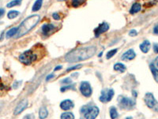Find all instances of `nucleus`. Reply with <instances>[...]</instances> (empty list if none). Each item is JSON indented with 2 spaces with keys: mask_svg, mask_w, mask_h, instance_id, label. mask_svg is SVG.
<instances>
[{
  "mask_svg": "<svg viewBox=\"0 0 158 119\" xmlns=\"http://www.w3.org/2000/svg\"><path fill=\"white\" fill-rule=\"evenodd\" d=\"M117 51H118V49H117V48H115V49H112V50L108 51V53L106 54V58L107 59L112 58V57L113 56H114V55L116 53Z\"/></svg>",
  "mask_w": 158,
  "mask_h": 119,
  "instance_id": "obj_25",
  "label": "nucleus"
},
{
  "mask_svg": "<svg viewBox=\"0 0 158 119\" xmlns=\"http://www.w3.org/2000/svg\"><path fill=\"white\" fill-rule=\"evenodd\" d=\"M62 84H66V85H71L72 84V80L71 78H66V79H62L60 82Z\"/></svg>",
  "mask_w": 158,
  "mask_h": 119,
  "instance_id": "obj_27",
  "label": "nucleus"
},
{
  "mask_svg": "<svg viewBox=\"0 0 158 119\" xmlns=\"http://www.w3.org/2000/svg\"><path fill=\"white\" fill-rule=\"evenodd\" d=\"M17 30H18V27L11 28V29H9L8 31L6 32V38L8 39V38H12V37H14V35H17Z\"/></svg>",
  "mask_w": 158,
  "mask_h": 119,
  "instance_id": "obj_17",
  "label": "nucleus"
},
{
  "mask_svg": "<svg viewBox=\"0 0 158 119\" xmlns=\"http://www.w3.org/2000/svg\"><path fill=\"white\" fill-rule=\"evenodd\" d=\"M150 70H151V72H152L153 75V78L154 79H155V81H156V83H158V71L155 68V67H154L153 64H151L150 65Z\"/></svg>",
  "mask_w": 158,
  "mask_h": 119,
  "instance_id": "obj_20",
  "label": "nucleus"
},
{
  "mask_svg": "<svg viewBox=\"0 0 158 119\" xmlns=\"http://www.w3.org/2000/svg\"><path fill=\"white\" fill-rule=\"evenodd\" d=\"M19 14L20 13L17 11H11L7 14V17H8L9 19H14L15 18H17L19 15Z\"/></svg>",
  "mask_w": 158,
  "mask_h": 119,
  "instance_id": "obj_23",
  "label": "nucleus"
},
{
  "mask_svg": "<svg viewBox=\"0 0 158 119\" xmlns=\"http://www.w3.org/2000/svg\"><path fill=\"white\" fill-rule=\"evenodd\" d=\"M4 13H5V10H4V9L0 8V18L2 17V16H3V15H4Z\"/></svg>",
  "mask_w": 158,
  "mask_h": 119,
  "instance_id": "obj_37",
  "label": "nucleus"
},
{
  "mask_svg": "<svg viewBox=\"0 0 158 119\" xmlns=\"http://www.w3.org/2000/svg\"><path fill=\"white\" fill-rule=\"evenodd\" d=\"M36 58H37V56L36 53H34L32 50H28L20 55L19 61L24 64L29 65L31 64L33 62H34L36 60Z\"/></svg>",
  "mask_w": 158,
  "mask_h": 119,
  "instance_id": "obj_4",
  "label": "nucleus"
},
{
  "mask_svg": "<svg viewBox=\"0 0 158 119\" xmlns=\"http://www.w3.org/2000/svg\"><path fill=\"white\" fill-rule=\"evenodd\" d=\"M79 90L81 91V94L85 97H90L92 95V93H93V90H92L91 85L89 82L83 81L81 82V84H80V87H79Z\"/></svg>",
  "mask_w": 158,
  "mask_h": 119,
  "instance_id": "obj_8",
  "label": "nucleus"
},
{
  "mask_svg": "<svg viewBox=\"0 0 158 119\" xmlns=\"http://www.w3.org/2000/svg\"><path fill=\"white\" fill-rule=\"evenodd\" d=\"M141 6L139 2H134V3L132 5V6H131V10H130V14H131V15H134V14H136V13L139 12V11H141Z\"/></svg>",
  "mask_w": 158,
  "mask_h": 119,
  "instance_id": "obj_15",
  "label": "nucleus"
},
{
  "mask_svg": "<svg viewBox=\"0 0 158 119\" xmlns=\"http://www.w3.org/2000/svg\"><path fill=\"white\" fill-rule=\"evenodd\" d=\"M48 116V111L44 107H41L39 111V117L40 119H45Z\"/></svg>",
  "mask_w": 158,
  "mask_h": 119,
  "instance_id": "obj_18",
  "label": "nucleus"
},
{
  "mask_svg": "<svg viewBox=\"0 0 158 119\" xmlns=\"http://www.w3.org/2000/svg\"><path fill=\"white\" fill-rule=\"evenodd\" d=\"M125 119H133V117H126Z\"/></svg>",
  "mask_w": 158,
  "mask_h": 119,
  "instance_id": "obj_41",
  "label": "nucleus"
},
{
  "mask_svg": "<svg viewBox=\"0 0 158 119\" xmlns=\"http://www.w3.org/2000/svg\"><path fill=\"white\" fill-rule=\"evenodd\" d=\"M2 107V103H1V102H0V111H1Z\"/></svg>",
  "mask_w": 158,
  "mask_h": 119,
  "instance_id": "obj_40",
  "label": "nucleus"
},
{
  "mask_svg": "<svg viewBox=\"0 0 158 119\" xmlns=\"http://www.w3.org/2000/svg\"><path fill=\"white\" fill-rule=\"evenodd\" d=\"M23 119H35V117L33 114H30L25 115V117H23Z\"/></svg>",
  "mask_w": 158,
  "mask_h": 119,
  "instance_id": "obj_30",
  "label": "nucleus"
},
{
  "mask_svg": "<svg viewBox=\"0 0 158 119\" xmlns=\"http://www.w3.org/2000/svg\"><path fill=\"white\" fill-rule=\"evenodd\" d=\"M129 35L131 37H135L137 35V32L136 31L135 29H131V31L129 32Z\"/></svg>",
  "mask_w": 158,
  "mask_h": 119,
  "instance_id": "obj_29",
  "label": "nucleus"
},
{
  "mask_svg": "<svg viewBox=\"0 0 158 119\" xmlns=\"http://www.w3.org/2000/svg\"><path fill=\"white\" fill-rule=\"evenodd\" d=\"M145 102L149 108L152 109L153 111H156V112H158V102L156 100V98H154V95L152 93L150 92L146 93L145 95Z\"/></svg>",
  "mask_w": 158,
  "mask_h": 119,
  "instance_id": "obj_6",
  "label": "nucleus"
},
{
  "mask_svg": "<svg viewBox=\"0 0 158 119\" xmlns=\"http://www.w3.org/2000/svg\"><path fill=\"white\" fill-rule=\"evenodd\" d=\"M153 33L155 34H158V24H156L153 28Z\"/></svg>",
  "mask_w": 158,
  "mask_h": 119,
  "instance_id": "obj_35",
  "label": "nucleus"
},
{
  "mask_svg": "<svg viewBox=\"0 0 158 119\" xmlns=\"http://www.w3.org/2000/svg\"><path fill=\"white\" fill-rule=\"evenodd\" d=\"M109 114H110V117L112 119H116L118 117V114L117 112V110L115 107H112L109 111Z\"/></svg>",
  "mask_w": 158,
  "mask_h": 119,
  "instance_id": "obj_19",
  "label": "nucleus"
},
{
  "mask_svg": "<svg viewBox=\"0 0 158 119\" xmlns=\"http://www.w3.org/2000/svg\"><path fill=\"white\" fill-rule=\"evenodd\" d=\"M21 3V0H14V1H11V2H10L9 3H7L6 6H7L8 8H11V7H13V6L20 5Z\"/></svg>",
  "mask_w": 158,
  "mask_h": 119,
  "instance_id": "obj_24",
  "label": "nucleus"
},
{
  "mask_svg": "<svg viewBox=\"0 0 158 119\" xmlns=\"http://www.w3.org/2000/svg\"><path fill=\"white\" fill-rule=\"evenodd\" d=\"M81 3H82V2H79V1H74V2H72V6H73L74 7H77V6H78L79 5H81Z\"/></svg>",
  "mask_w": 158,
  "mask_h": 119,
  "instance_id": "obj_31",
  "label": "nucleus"
},
{
  "mask_svg": "<svg viewBox=\"0 0 158 119\" xmlns=\"http://www.w3.org/2000/svg\"><path fill=\"white\" fill-rule=\"evenodd\" d=\"M62 68V66L61 65H59V66H57L56 68H55L54 71H58V70H59V69Z\"/></svg>",
  "mask_w": 158,
  "mask_h": 119,
  "instance_id": "obj_38",
  "label": "nucleus"
},
{
  "mask_svg": "<svg viewBox=\"0 0 158 119\" xmlns=\"http://www.w3.org/2000/svg\"><path fill=\"white\" fill-rule=\"evenodd\" d=\"M126 69H127L126 66L123 64H122V63H117V64H115L114 65V70L119 71L121 73H123L126 71Z\"/></svg>",
  "mask_w": 158,
  "mask_h": 119,
  "instance_id": "obj_16",
  "label": "nucleus"
},
{
  "mask_svg": "<svg viewBox=\"0 0 158 119\" xmlns=\"http://www.w3.org/2000/svg\"><path fill=\"white\" fill-rule=\"evenodd\" d=\"M28 106V100L27 99H25V100H22L21 102H19L18 105H17V107H15L14 109V115H17L19 114H21L22 111H24L26 109Z\"/></svg>",
  "mask_w": 158,
  "mask_h": 119,
  "instance_id": "obj_11",
  "label": "nucleus"
},
{
  "mask_svg": "<svg viewBox=\"0 0 158 119\" xmlns=\"http://www.w3.org/2000/svg\"><path fill=\"white\" fill-rule=\"evenodd\" d=\"M81 67H82V65L81 64H77L75 65V66H73V67H71L70 68L67 69V71H73V70H76V69L80 68Z\"/></svg>",
  "mask_w": 158,
  "mask_h": 119,
  "instance_id": "obj_28",
  "label": "nucleus"
},
{
  "mask_svg": "<svg viewBox=\"0 0 158 119\" xmlns=\"http://www.w3.org/2000/svg\"><path fill=\"white\" fill-rule=\"evenodd\" d=\"M108 29H109V25L107 22H103L100 25H99V26L94 30V34L96 38H98L102 34L108 31Z\"/></svg>",
  "mask_w": 158,
  "mask_h": 119,
  "instance_id": "obj_9",
  "label": "nucleus"
},
{
  "mask_svg": "<svg viewBox=\"0 0 158 119\" xmlns=\"http://www.w3.org/2000/svg\"><path fill=\"white\" fill-rule=\"evenodd\" d=\"M39 21L40 16L38 15H32L30 17L27 18L25 21L21 22V25H19L18 30L17 33V38H21L22 36L28 34L34 26L37 25Z\"/></svg>",
  "mask_w": 158,
  "mask_h": 119,
  "instance_id": "obj_2",
  "label": "nucleus"
},
{
  "mask_svg": "<svg viewBox=\"0 0 158 119\" xmlns=\"http://www.w3.org/2000/svg\"><path fill=\"white\" fill-rule=\"evenodd\" d=\"M153 51L155 53H158V45L157 44L153 45Z\"/></svg>",
  "mask_w": 158,
  "mask_h": 119,
  "instance_id": "obj_34",
  "label": "nucleus"
},
{
  "mask_svg": "<svg viewBox=\"0 0 158 119\" xmlns=\"http://www.w3.org/2000/svg\"><path fill=\"white\" fill-rule=\"evenodd\" d=\"M42 3H43V2H42L41 0H37V1H36L35 3H34L33 6V9H32V11H38L40 9V7H41L42 6Z\"/></svg>",
  "mask_w": 158,
  "mask_h": 119,
  "instance_id": "obj_22",
  "label": "nucleus"
},
{
  "mask_svg": "<svg viewBox=\"0 0 158 119\" xmlns=\"http://www.w3.org/2000/svg\"><path fill=\"white\" fill-rule=\"evenodd\" d=\"M74 107V103L73 101L71 100V99L63 100L62 102H61L60 103V108L62 109V111H70V110H72Z\"/></svg>",
  "mask_w": 158,
  "mask_h": 119,
  "instance_id": "obj_10",
  "label": "nucleus"
},
{
  "mask_svg": "<svg viewBox=\"0 0 158 119\" xmlns=\"http://www.w3.org/2000/svg\"><path fill=\"white\" fill-rule=\"evenodd\" d=\"M118 106L121 109L125 110H131L135 106V101L131 98L125 96H119L118 98Z\"/></svg>",
  "mask_w": 158,
  "mask_h": 119,
  "instance_id": "obj_5",
  "label": "nucleus"
},
{
  "mask_svg": "<svg viewBox=\"0 0 158 119\" xmlns=\"http://www.w3.org/2000/svg\"><path fill=\"white\" fill-rule=\"evenodd\" d=\"M153 64V66L155 67V68H156L158 71V57H156V59L154 60V62Z\"/></svg>",
  "mask_w": 158,
  "mask_h": 119,
  "instance_id": "obj_32",
  "label": "nucleus"
},
{
  "mask_svg": "<svg viewBox=\"0 0 158 119\" xmlns=\"http://www.w3.org/2000/svg\"><path fill=\"white\" fill-rule=\"evenodd\" d=\"M114 94L115 92L113 89H104L101 91V94L99 98V100L101 102L107 103L112 99Z\"/></svg>",
  "mask_w": 158,
  "mask_h": 119,
  "instance_id": "obj_7",
  "label": "nucleus"
},
{
  "mask_svg": "<svg viewBox=\"0 0 158 119\" xmlns=\"http://www.w3.org/2000/svg\"><path fill=\"white\" fill-rule=\"evenodd\" d=\"M69 89H71V90H75L74 85H72V84H71V85L64 86V87H62V88H61L60 91H61V92H65L67 90H69Z\"/></svg>",
  "mask_w": 158,
  "mask_h": 119,
  "instance_id": "obj_26",
  "label": "nucleus"
},
{
  "mask_svg": "<svg viewBox=\"0 0 158 119\" xmlns=\"http://www.w3.org/2000/svg\"><path fill=\"white\" fill-rule=\"evenodd\" d=\"M55 26L52 24H44L42 26V33L44 35H48L55 29Z\"/></svg>",
  "mask_w": 158,
  "mask_h": 119,
  "instance_id": "obj_13",
  "label": "nucleus"
},
{
  "mask_svg": "<svg viewBox=\"0 0 158 119\" xmlns=\"http://www.w3.org/2000/svg\"><path fill=\"white\" fill-rule=\"evenodd\" d=\"M81 113L84 114L85 119H96L100 113V110L96 106L87 105L81 108Z\"/></svg>",
  "mask_w": 158,
  "mask_h": 119,
  "instance_id": "obj_3",
  "label": "nucleus"
},
{
  "mask_svg": "<svg viewBox=\"0 0 158 119\" xmlns=\"http://www.w3.org/2000/svg\"><path fill=\"white\" fill-rule=\"evenodd\" d=\"M140 49L143 53H147L150 49V47H151V44L150 42L148 41V40H145L142 43H141L140 45Z\"/></svg>",
  "mask_w": 158,
  "mask_h": 119,
  "instance_id": "obj_14",
  "label": "nucleus"
},
{
  "mask_svg": "<svg viewBox=\"0 0 158 119\" xmlns=\"http://www.w3.org/2000/svg\"><path fill=\"white\" fill-rule=\"evenodd\" d=\"M53 77H55L54 74H51V75H48V76H47V78H46V81H48V80H50V79H52Z\"/></svg>",
  "mask_w": 158,
  "mask_h": 119,
  "instance_id": "obj_36",
  "label": "nucleus"
},
{
  "mask_svg": "<svg viewBox=\"0 0 158 119\" xmlns=\"http://www.w3.org/2000/svg\"><path fill=\"white\" fill-rule=\"evenodd\" d=\"M52 17H53V18H54L55 20H59V18H60V16H59L58 14H57V13H54V14L52 15Z\"/></svg>",
  "mask_w": 158,
  "mask_h": 119,
  "instance_id": "obj_33",
  "label": "nucleus"
},
{
  "mask_svg": "<svg viewBox=\"0 0 158 119\" xmlns=\"http://www.w3.org/2000/svg\"><path fill=\"white\" fill-rule=\"evenodd\" d=\"M61 119H74V115L71 112H64L60 116Z\"/></svg>",
  "mask_w": 158,
  "mask_h": 119,
  "instance_id": "obj_21",
  "label": "nucleus"
},
{
  "mask_svg": "<svg viewBox=\"0 0 158 119\" xmlns=\"http://www.w3.org/2000/svg\"><path fill=\"white\" fill-rule=\"evenodd\" d=\"M132 94H133V96L135 97V98L137 96V93L135 91H132Z\"/></svg>",
  "mask_w": 158,
  "mask_h": 119,
  "instance_id": "obj_39",
  "label": "nucleus"
},
{
  "mask_svg": "<svg viewBox=\"0 0 158 119\" xmlns=\"http://www.w3.org/2000/svg\"><path fill=\"white\" fill-rule=\"evenodd\" d=\"M135 57L136 53L134 51V49H129L122 55L121 59H122V61H131V60H134L135 58Z\"/></svg>",
  "mask_w": 158,
  "mask_h": 119,
  "instance_id": "obj_12",
  "label": "nucleus"
},
{
  "mask_svg": "<svg viewBox=\"0 0 158 119\" xmlns=\"http://www.w3.org/2000/svg\"><path fill=\"white\" fill-rule=\"evenodd\" d=\"M96 52V48L93 45L77 48L68 52L65 57V60L70 63L83 61L93 57Z\"/></svg>",
  "mask_w": 158,
  "mask_h": 119,
  "instance_id": "obj_1",
  "label": "nucleus"
}]
</instances>
